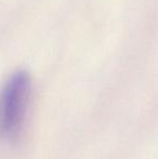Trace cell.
<instances>
[{
    "label": "cell",
    "mask_w": 158,
    "mask_h": 159,
    "mask_svg": "<svg viewBox=\"0 0 158 159\" xmlns=\"http://www.w3.org/2000/svg\"><path fill=\"white\" fill-rule=\"evenodd\" d=\"M32 80L25 70L14 73L0 91V139L11 141L21 132L29 103Z\"/></svg>",
    "instance_id": "1"
}]
</instances>
